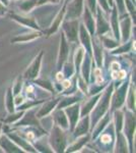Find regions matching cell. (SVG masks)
Here are the masks:
<instances>
[{"label": "cell", "mask_w": 136, "mask_h": 153, "mask_svg": "<svg viewBox=\"0 0 136 153\" xmlns=\"http://www.w3.org/2000/svg\"><path fill=\"white\" fill-rule=\"evenodd\" d=\"M23 86H24V78L21 76H17V79L15 80V82H14L13 86L11 87L13 96L19 94V93L21 92V90H23Z\"/></svg>", "instance_id": "cell-43"}, {"label": "cell", "mask_w": 136, "mask_h": 153, "mask_svg": "<svg viewBox=\"0 0 136 153\" xmlns=\"http://www.w3.org/2000/svg\"><path fill=\"white\" fill-rule=\"evenodd\" d=\"M78 39L80 41V45L85 48V52L93 56V49H91V36L88 31L85 29V25L79 24V31H78Z\"/></svg>", "instance_id": "cell-18"}, {"label": "cell", "mask_w": 136, "mask_h": 153, "mask_svg": "<svg viewBox=\"0 0 136 153\" xmlns=\"http://www.w3.org/2000/svg\"><path fill=\"white\" fill-rule=\"evenodd\" d=\"M37 4H38V0H21L18 1V7L24 13H29L35 7H37Z\"/></svg>", "instance_id": "cell-40"}, {"label": "cell", "mask_w": 136, "mask_h": 153, "mask_svg": "<svg viewBox=\"0 0 136 153\" xmlns=\"http://www.w3.org/2000/svg\"><path fill=\"white\" fill-rule=\"evenodd\" d=\"M7 11H8L7 6H5L3 3H1V2H0V18H3L4 16H6Z\"/></svg>", "instance_id": "cell-50"}, {"label": "cell", "mask_w": 136, "mask_h": 153, "mask_svg": "<svg viewBox=\"0 0 136 153\" xmlns=\"http://www.w3.org/2000/svg\"><path fill=\"white\" fill-rule=\"evenodd\" d=\"M48 141L53 152H65L67 147V138L65 131L59 128L58 126L53 125V127L51 128Z\"/></svg>", "instance_id": "cell-2"}, {"label": "cell", "mask_w": 136, "mask_h": 153, "mask_svg": "<svg viewBox=\"0 0 136 153\" xmlns=\"http://www.w3.org/2000/svg\"><path fill=\"white\" fill-rule=\"evenodd\" d=\"M32 144L36 148L37 152H53L50 144H49L48 139L45 138V135L38 137L36 140L32 142Z\"/></svg>", "instance_id": "cell-30"}, {"label": "cell", "mask_w": 136, "mask_h": 153, "mask_svg": "<svg viewBox=\"0 0 136 153\" xmlns=\"http://www.w3.org/2000/svg\"><path fill=\"white\" fill-rule=\"evenodd\" d=\"M111 117H112V113L110 111H108L107 113H105V115L102 117L99 120V122L96 123L95 125V127L93 128V132H91V135H90V138L93 140H96L99 137V135L103 132L104 129L107 127V125L110 123L111 120Z\"/></svg>", "instance_id": "cell-22"}, {"label": "cell", "mask_w": 136, "mask_h": 153, "mask_svg": "<svg viewBox=\"0 0 136 153\" xmlns=\"http://www.w3.org/2000/svg\"><path fill=\"white\" fill-rule=\"evenodd\" d=\"M90 114L85 115V117H81V118L78 120L77 124H76V126H75V128H74L73 131H72L74 138L87 134V133L90 132Z\"/></svg>", "instance_id": "cell-19"}, {"label": "cell", "mask_w": 136, "mask_h": 153, "mask_svg": "<svg viewBox=\"0 0 136 153\" xmlns=\"http://www.w3.org/2000/svg\"><path fill=\"white\" fill-rule=\"evenodd\" d=\"M115 2V6L117 8L118 14H119V18H122L123 16H125L126 13V7H125V3H124V0H114Z\"/></svg>", "instance_id": "cell-45"}, {"label": "cell", "mask_w": 136, "mask_h": 153, "mask_svg": "<svg viewBox=\"0 0 136 153\" xmlns=\"http://www.w3.org/2000/svg\"><path fill=\"white\" fill-rule=\"evenodd\" d=\"M9 16L12 21L16 22L17 24L21 25L24 27L29 28L32 30H37V31H42L39 24L37 23L36 19L33 16H29V13H17V12L10 11L9 12Z\"/></svg>", "instance_id": "cell-7"}, {"label": "cell", "mask_w": 136, "mask_h": 153, "mask_svg": "<svg viewBox=\"0 0 136 153\" xmlns=\"http://www.w3.org/2000/svg\"><path fill=\"white\" fill-rule=\"evenodd\" d=\"M101 94H102V92L98 93V94H96V95H91L87 100H85V102H83V104L80 106V117L90 114V111L93 110V108L95 107V105L96 104V102H98Z\"/></svg>", "instance_id": "cell-28"}, {"label": "cell", "mask_w": 136, "mask_h": 153, "mask_svg": "<svg viewBox=\"0 0 136 153\" xmlns=\"http://www.w3.org/2000/svg\"><path fill=\"white\" fill-rule=\"evenodd\" d=\"M59 100H60V98H55V99H52L49 101H44L42 106L39 108V110H37V112H36L37 118H40L41 120V118L48 117L49 114H51L52 111L56 108Z\"/></svg>", "instance_id": "cell-20"}, {"label": "cell", "mask_w": 136, "mask_h": 153, "mask_svg": "<svg viewBox=\"0 0 136 153\" xmlns=\"http://www.w3.org/2000/svg\"><path fill=\"white\" fill-rule=\"evenodd\" d=\"M32 82H33V84H35V85L39 86V87H41L42 89H44V90L48 91V92H50V93H54V91H55L53 83H52L50 80H48V79H38L37 78L32 81Z\"/></svg>", "instance_id": "cell-37"}, {"label": "cell", "mask_w": 136, "mask_h": 153, "mask_svg": "<svg viewBox=\"0 0 136 153\" xmlns=\"http://www.w3.org/2000/svg\"><path fill=\"white\" fill-rule=\"evenodd\" d=\"M121 68L120 63H118V61H112L111 62V71H115Z\"/></svg>", "instance_id": "cell-51"}, {"label": "cell", "mask_w": 136, "mask_h": 153, "mask_svg": "<svg viewBox=\"0 0 136 153\" xmlns=\"http://www.w3.org/2000/svg\"><path fill=\"white\" fill-rule=\"evenodd\" d=\"M79 22L76 19H64L62 23V32L69 43H77Z\"/></svg>", "instance_id": "cell-5"}, {"label": "cell", "mask_w": 136, "mask_h": 153, "mask_svg": "<svg viewBox=\"0 0 136 153\" xmlns=\"http://www.w3.org/2000/svg\"><path fill=\"white\" fill-rule=\"evenodd\" d=\"M93 56H90V54L85 52L83 60L81 62L80 68H79V75L82 76L83 80L86 83L90 84V71H91V63H93Z\"/></svg>", "instance_id": "cell-24"}, {"label": "cell", "mask_w": 136, "mask_h": 153, "mask_svg": "<svg viewBox=\"0 0 136 153\" xmlns=\"http://www.w3.org/2000/svg\"><path fill=\"white\" fill-rule=\"evenodd\" d=\"M90 140V134L87 133L85 135L76 137V140L71 143L69 146L66 147L65 152H79L83 148L85 145L87 144V142Z\"/></svg>", "instance_id": "cell-25"}, {"label": "cell", "mask_w": 136, "mask_h": 153, "mask_svg": "<svg viewBox=\"0 0 136 153\" xmlns=\"http://www.w3.org/2000/svg\"><path fill=\"white\" fill-rule=\"evenodd\" d=\"M132 1H133V2H134V3H135V0H132Z\"/></svg>", "instance_id": "cell-55"}, {"label": "cell", "mask_w": 136, "mask_h": 153, "mask_svg": "<svg viewBox=\"0 0 136 153\" xmlns=\"http://www.w3.org/2000/svg\"><path fill=\"white\" fill-rule=\"evenodd\" d=\"M1 130H2V124H0V136H1Z\"/></svg>", "instance_id": "cell-53"}, {"label": "cell", "mask_w": 136, "mask_h": 153, "mask_svg": "<svg viewBox=\"0 0 136 153\" xmlns=\"http://www.w3.org/2000/svg\"><path fill=\"white\" fill-rule=\"evenodd\" d=\"M112 76V79L115 81H118V82H121V81H124L126 78H127V73L126 71L124 70H118V71H112L111 74Z\"/></svg>", "instance_id": "cell-44"}, {"label": "cell", "mask_w": 136, "mask_h": 153, "mask_svg": "<svg viewBox=\"0 0 136 153\" xmlns=\"http://www.w3.org/2000/svg\"><path fill=\"white\" fill-rule=\"evenodd\" d=\"M114 115V128L115 133L121 132L123 129V123H124V111L119 109H116L112 112Z\"/></svg>", "instance_id": "cell-35"}, {"label": "cell", "mask_w": 136, "mask_h": 153, "mask_svg": "<svg viewBox=\"0 0 136 153\" xmlns=\"http://www.w3.org/2000/svg\"><path fill=\"white\" fill-rule=\"evenodd\" d=\"M44 56V51L41 50L39 54H37L33 59V61L31 62V65L28 66V68L24 73L23 78L24 80L33 81L35 79L39 78L41 71V66H42V60H43Z\"/></svg>", "instance_id": "cell-6"}, {"label": "cell", "mask_w": 136, "mask_h": 153, "mask_svg": "<svg viewBox=\"0 0 136 153\" xmlns=\"http://www.w3.org/2000/svg\"><path fill=\"white\" fill-rule=\"evenodd\" d=\"M53 120L54 125L58 126L59 128H61L64 131L69 130V123H68V118L66 117V113L64 111V109H59V108H55L53 110Z\"/></svg>", "instance_id": "cell-21"}, {"label": "cell", "mask_w": 136, "mask_h": 153, "mask_svg": "<svg viewBox=\"0 0 136 153\" xmlns=\"http://www.w3.org/2000/svg\"><path fill=\"white\" fill-rule=\"evenodd\" d=\"M100 38L101 42H102L103 46L105 49H108V50H113L115 49L116 47L120 45V41H118L117 39L115 38L114 36L110 37V32L105 35H102V36H98Z\"/></svg>", "instance_id": "cell-32"}, {"label": "cell", "mask_w": 136, "mask_h": 153, "mask_svg": "<svg viewBox=\"0 0 136 153\" xmlns=\"http://www.w3.org/2000/svg\"><path fill=\"white\" fill-rule=\"evenodd\" d=\"M5 135L11 141H13L19 148L23 149V151L24 152H37L36 148L33 146L31 142H29L28 140H26L24 137H21V135L17 132H4Z\"/></svg>", "instance_id": "cell-15"}, {"label": "cell", "mask_w": 136, "mask_h": 153, "mask_svg": "<svg viewBox=\"0 0 136 153\" xmlns=\"http://www.w3.org/2000/svg\"><path fill=\"white\" fill-rule=\"evenodd\" d=\"M86 6L91 11V13L95 16L96 12V0H86Z\"/></svg>", "instance_id": "cell-47"}, {"label": "cell", "mask_w": 136, "mask_h": 153, "mask_svg": "<svg viewBox=\"0 0 136 153\" xmlns=\"http://www.w3.org/2000/svg\"><path fill=\"white\" fill-rule=\"evenodd\" d=\"M126 103H127L128 109L135 112V85L133 83H130L129 88H128L127 96H126Z\"/></svg>", "instance_id": "cell-36"}, {"label": "cell", "mask_w": 136, "mask_h": 153, "mask_svg": "<svg viewBox=\"0 0 136 153\" xmlns=\"http://www.w3.org/2000/svg\"><path fill=\"white\" fill-rule=\"evenodd\" d=\"M114 84L111 83L110 85L108 84V86L106 87V90L102 92L100 98H99L98 102L95 105V107L93 108V110L90 111V125L91 128L95 127V125L99 122L101 117L105 115V113H107L110 109V103H111V95L113 93L114 90Z\"/></svg>", "instance_id": "cell-1"}, {"label": "cell", "mask_w": 136, "mask_h": 153, "mask_svg": "<svg viewBox=\"0 0 136 153\" xmlns=\"http://www.w3.org/2000/svg\"><path fill=\"white\" fill-rule=\"evenodd\" d=\"M83 95L82 93H78V91L76 93H74V94H71V95H65L63 98H60V100H59L58 104H57L56 108H59V109H63V108H65L66 106H69L71 104H74V103L78 102L80 99H82L83 98Z\"/></svg>", "instance_id": "cell-26"}, {"label": "cell", "mask_w": 136, "mask_h": 153, "mask_svg": "<svg viewBox=\"0 0 136 153\" xmlns=\"http://www.w3.org/2000/svg\"><path fill=\"white\" fill-rule=\"evenodd\" d=\"M69 55H70V43L67 41V39L65 38L63 32L61 33L60 37V45H59V52H58V57H57V71H61L62 66L66 60L68 59Z\"/></svg>", "instance_id": "cell-9"}, {"label": "cell", "mask_w": 136, "mask_h": 153, "mask_svg": "<svg viewBox=\"0 0 136 153\" xmlns=\"http://www.w3.org/2000/svg\"><path fill=\"white\" fill-rule=\"evenodd\" d=\"M42 36H44L43 31H37V30H31V31L26 32L24 34H19L15 37L11 39L10 42L12 44H17V43H28V42H32L36 39L41 38Z\"/></svg>", "instance_id": "cell-17"}, {"label": "cell", "mask_w": 136, "mask_h": 153, "mask_svg": "<svg viewBox=\"0 0 136 153\" xmlns=\"http://www.w3.org/2000/svg\"><path fill=\"white\" fill-rule=\"evenodd\" d=\"M115 151L116 152H128L129 147H128V142L126 139L125 135L123 132H117L116 133V140H115Z\"/></svg>", "instance_id": "cell-31"}, {"label": "cell", "mask_w": 136, "mask_h": 153, "mask_svg": "<svg viewBox=\"0 0 136 153\" xmlns=\"http://www.w3.org/2000/svg\"><path fill=\"white\" fill-rule=\"evenodd\" d=\"M26 110H15L14 112L9 113V115L4 120V124H15L16 122H18L23 115L24 114Z\"/></svg>", "instance_id": "cell-42"}, {"label": "cell", "mask_w": 136, "mask_h": 153, "mask_svg": "<svg viewBox=\"0 0 136 153\" xmlns=\"http://www.w3.org/2000/svg\"><path fill=\"white\" fill-rule=\"evenodd\" d=\"M61 0H38V4L37 6H41L45 3H54V4H57V3H60Z\"/></svg>", "instance_id": "cell-49"}, {"label": "cell", "mask_w": 136, "mask_h": 153, "mask_svg": "<svg viewBox=\"0 0 136 153\" xmlns=\"http://www.w3.org/2000/svg\"><path fill=\"white\" fill-rule=\"evenodd\" d=\"M96 4H99V7L104 11V13L107 14V16H110L112 8L109 5L107 0H96Z\"/></svg>", "instance_id": "cell-46"}, {"label": "cell", "mask_w": 136, "mask_h": 153, "mask_svg": "<svg viewBox=\"0 0 136 153\" xmlns=\"http://www.w3.org/2000/svg\"><path fill=\"white\" fill-rule=\"evenodd\" d=\"M37 108L32 107L31 109L29 108L28 111H24V114L23 115V120H19L15 124H13L15 127L21 128V127H36L41 128L40 123H39L38 118L36 117Z\"/></svg>", "instance_id": "cell-11"}, {"label": "cell", "mask_w": 136, "mask_h": 153, "mask_svg": "<svg viewBox=\"0 0 136 153\" xmlns=\"http://www.w3.org/2000/svg\"><path fill=\"white\" fill-rule=\"evenodd\" d=\"M123 134L125 135L127 142L129 144V151L133 152L134 149V137H135V112L131 110H126L124 112V123H123Z\"/></svg>", "instance_id": "cell-4"}, {"label": "cell", "mask_w": 136, "mask_h": 153, "mask_svg": "<svg viewBox=\"0 0 136 153\" xmlns=\"http://www.w3.org/2000/svg\"><path fill=\"white\" fill-rule=\"evenodd\" d=\"M98 138L100 139V142L102 143L103 145H106V146H108V145H110V144H114V143H115V138H114V135L108 133V131H107L106 128L104 129L103 132L99 135Z\"/></svg>", "instance_id": "cell-41"}, {"label": "cell", "mask_w": 136, "mask_h": 153, "mask_svg": "<svg viewBox=\"0 0 136 153\" xmlns=\"http://www.w3.org/2000/svg\"><path fill=\"white\" fill-rule=\"evenodd\" d=\"M0 2H1V3H3L5 6H8L9 5V2H10V0H0Z\"/></svg>", "instance_id": "cell-52"}, {"label": "cell", "mask_w": 136, "mask_h": 153, "mask_svg": "<svg viewBox=\"0 0 136 153\" xmlns=\"http://www.w3.org/2000/svg\"><path fill=\"white\" fill-rule=\"evenodd\" d=\"M130 83H131L130 82V76H128L127 80L121 84V85L119 86V88L116 89L115 91L113 90V93H112V95H111V103H110L111 109L109 110L111 113H112L114 110L119 109V108H121L123 105H124Z\"/></svg>", "instance_id": "cell-3"}, {"label": "cell", "mask_w": 136, "mask_h": 153, "mask_svg": "<svg viewBox=\"0 0 136 153\" xmlns=\"http://www.w3.org/2000/svg\"><path fill=\"white\" fill-rule=\"evenodd\" d=\"M66 4H67V0L63 2V5L62 8L58 11V13L56 14V16L53 19V22H52L51 26L49 27L48 30L46 31V36L47 37H50L53 34H55L57 31L60 28L61 24L63 23L64 19H65V12H66Z\"/></svg>", "instance_id": "cell-16"}, {"label": "cell", "mask_w": 136, "mask_h": 153, "mask_svg": "<svg viewBox=\"0 0 136 153\" xmlns=\"http://www.w3.org/2000/svg\"><path fill=\"white\" fill-rule=\"evenodd\" d=\"M0 148L3 152H23L21 148H19L13 141H11L5 134L0 136Z\"/></svg>", "instance_id": "cell-27"}, {"label": "cell", "mask_w": 136, "mask_h": 153, "mask_svg": "<svg viewBox=\"0 0 136 153\" xmlns=\"http://www.w3.org/2000/svg\"><path fill=\"white\" fill-rule=\"evenodd\" d=\"M13 99H14V105H15V109H16L17 106L21 105L24 102V101H26V98H24V96L23 94H21V93H19V94H17V95H14Z\"/></svg>", "instance_id": "cell-48"}, {"label": "cell", "mask_w": 136, "mask_h": 153, "mask_svg": "<svg viewBox=\"0 0 136 153\" xmlns=\"http://www.w3.org/2000/svg\"><path fill=\"white\" fill-rule=\"evenodd\" d=\"M91 49H93V58H95L96 65L98 68H103L104 65V46L100 38L96 35L91 36Z\"/></svg>", "instance_id": "cell-12"}, {"label": "cell", "mask_w": 136, "mask_h": 153, "mask_svg": "<svg viewBox=\"0 0 136 153\" xmlns=\"http://www.w3.org/2000/svg\"><path fill=\"white\" fill-rule=\"evenodd\" d=\"M131 49L135 50V40L121 43L118 47H116L115 49H113V51H111V54H113V55H121V54L129 52V51H131Z\"/></svg>", "instance_id": "cell-33"}, {"label": "cell", "mask_w": 136, "mask_h": 153, "mask_svg": "<svg viewBox=\"0 0 136 153\" xmlns=\"http://www.w3.org/2000/svg\"><path fill=\"white\" fill-rule=\"evenodd\" d=\"M85 50L82 46H78L75 50V53H74L73 56V63H74V68H75V74L78 75L79 74V68L81 65V62L83 60V57H85Z\"/></svg>", "instance_id": "cell-34"}, {"label": "cell", "mask_w": 136, "mask_h": 153, "mask_svg": "<svg viewBox=\"0 0 136 153\" xmlns=\"http://www.w3.org/2000/svg\"><path fill=\"white\" fill-rule=\"evenodd\" d=\"M13 93H12L11 87H8L6 90L5 94V107L8 113H12L15 111V105H14V99H13Z\"/></svg>", "instance_id": "cell-38"}, {"label": "cell", "mask_w": 136, "mask_h": 153, "mask_svg": "<svg viewBox=\"0 0 136 153\" xmlns=\"http://www.w3.org/2000/svg\"><path fill=\"white\" fill-rule=\"evenodd\" d=\"M119 30L120 43H125L129 40L131 36V30H132V19L128 13L126 16H123L119 19Z\"/></svg>", "instance_id": "cell-13"}, {"label": "cell", "mask_w": 136, "mask_h": 153, "mask_svg": "<svg viewBox=\"0 0 136 153\" xmlns=\"http://www.w3.org/2000/svg\"><path fill=\"white\" fill-rule=\"evenodd\" d=\"M110 23H111V29L113 31V36L120 41V30H119V14H118L117 8L114 5L112 7V10L110 13Z\"/></svg>", "instance_id": "cell-29"}, {"label": "cell", "mask_w": 136, "mask_h": 153, "mask_svg": "<svg viewBox=\"0 0 136 153\" xmlns=\"http://www.w3.org/2000/svg\"><path fill=\"white\" fill-rule=\"evenodd\" d=\"M85 8V0H67L64 19H79Z\"/></svg>", "instance_id": "cell-8"}, {"label": "cell", "mask_w": 136, "mask_h": 153, "mask_svg": "<svg viewBox=\"0 0 136 153\" xmlns=\"http://www.w3.org/2000/svg\"><path fill=\"white\" fill-rule=\"evenodd\" d=\"M81 16L83 18V25L88 31V33L90 34V36L96 35V19L91 11L87 8V6H85Z\"/></svg>", "instance_id": "cell-23"}, {"label": "cell", "mask_w": 136, "mask_h": 153, "mask_svg": "<svg viewBox=\"0 0 136 153\" xmlns=\"http://www.w3.org/2000/svg\"><path fill=\"white\" fill-rule=\"evenodd\" d=\"M61 71H62L65 79H70L71 76H73L75 75V68H74L73 60H68L67 59V60L64 62L62 68H61Z\"/></svg>", "instance_id": "cell-39"}, {"label": "cell", "mask_w": 136, "mask_h": 153, "mask_svg": "<svg viewBox=\"0 0 136 153\" xmlns=\"http://www.w3.org/2000/svg\"><path fill=\"white\" fill-rule=\"evenodd\" d=\"M10 1H17V0H10Z\"/></svg>", "instance_id": "cell-54"}, {"label": "cell", "mask_w": 136, "mask_h": 153, "mask_svg": "<svg viewBox=\"0 0 136 153\" xmlns=\"http://www.w3.org/2000/svg\"><path fill=\"white\" fill-rule=\"evenodd\" d=\"M96 35L102 36L109 33L111 31L110 23L108 22V19L106 18L105 13L100 7H96Z\"/></svg>", "instance_id": "cell-10"}, {"label": "cell", "mask_w": 136, "mask_h": 153, "mask_svg": "<svg viewBox=\"0 0 136 153\" xmlns=\"http://www.w3.org/2000/svg\"><path fill=\"white\" fill-rule=\"evenodd\" d=\"M64 111H65L66 117L68 118L69 130L72 133L73 129L75 128L76 124H77L78 120L80 118V105L76 102V103H74V104L66 106Z\"/></svg>", "instance_id": "cell-14"}]
</instances>
